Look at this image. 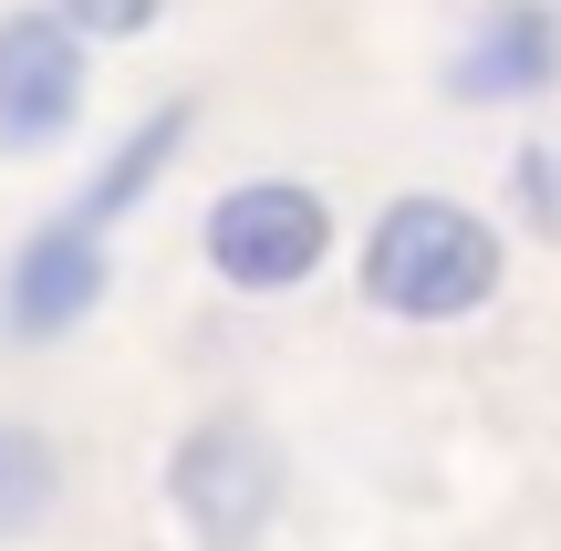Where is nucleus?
<instances>
[{"instance_id":"nucleus-7","label":"nucleus","mask_w":561,"mask_h":551,"mask_svg":"<svg viewBox=\"0 0 561 551\" xmlns=\"http://www.w3.org/2000/svg\"><path fill=\"white\" fill-rule=\"evenodd\" d=\"M187 136H198V104H157V115H146L136 136H125L115 157H104V177H94V187L73 198V219H94V229H104V219H125V208H136L146 187H157V167L178 157Z\"/></svg>"},{"instance_id":"nucleus-1","label":"nucleus","mask_w":561,"mask_h":551,"mask_svg":"<svg viewBox=\"0 0 561 551\" xmlns=\"http://www.w3.org/2000/svg\"><path fill=\"white\" fill-rule=\"evenodd\" d=\"M500 229L458 198H396L375 229H364V291L396 323H458L500 291Z\"/></svg>"},{"instance_id":"nucleus-2","label":"nucleus","mask_w":561,"mask_h":551,"mask_svg":"<svg viewBox=\"0 0 561 551\" xmlns=\"http://www.w3.org/2000/svg\"><path fill=\"white\" fill-rule=\"evenodd\" d=\"M167 510L198 551H250L280 510V448L250 416H208L167 448Z\"/></svg>"},{"instance_id":"nucleus-6","label":"nucleus","mask_w":561,"mask_h":551,"mask_svg":"<svg viewBox=\"0 0 561 551\" xmlns=\"http://www.w3.org/2000/svg\"><path fill=\"white\" fill-rule=\"evenodd\" d=\"M561 73V32L541 0H500L479 21V42L458 53V104H510V94H541Z\"/></svg>"},{"instance_id":"nucleus-8","label":"nucleus","mask_w":561,"mask_h":551,"mask_svg":"<svg viewBox=\"0 0 561 551\" xmlns=\"http://www.w3.org/2000/svg\"><path fill=\"white\" fill-rule=\"evenodd\" d=\"M53 500H62V458H53V437L0 416V541H32L42 520H53Z\"/></svg>"},{"instance_id":"nucleus-3","label":"nucleus","mask_w":561,"mask_h":551,"mask_svg":"<svg viewBox=\"0 0 561 551\" xmlns=\"http://www.w3.org/2000/svg\"><path fill=\"white\" fill-rule=\"evenodd\" d=\"M333 261V208L291 177H250L208 208V271L229 291H301Z\"/></svg>"},{"instance_id":"nucleus-4","label":"nucleus","mask_w":561,"mask_h":551,"mask_svg":"<svg viewBox=\"0 0 561 551\" xmlns=\"http://www.w3.org/2000/svg\"><path fill=\"white\" fill-rule=\"evenodd\" d=\"M83 42L62 11H11L0 21V157H42V146L73 136L83 115Z\"/></svg>"},{"instance_id":"nucleus-5","label":"nucleus","mask_w":561,"mask_h":551,"mask_svg":"<svg viewBox=\"0 0 561 551\" xmlns=\"http://www.w3.org/2000/svg\"><path fill=\"white\" fill-rule=\"evenodd\" d=\"M0 302H11V333H21V344H62V333L104 302V229L94 219L32 229V240L11 250V291H0Z\"/></svg>"},{"instance_id":"nucleus-9","label":"nucleus","mask_w":561,"mask_h":551,"mask_svg":"<svg viewBox=\"0 0 561 551\" xmlns=\"http://www.w3.org/2000/svg\"><path fill=\"white\" fill-rule=\"evenodd\" d=\"M73 32H94V42H136L146 21H157V0H53Z\"/></svg>"}]
</instances>
